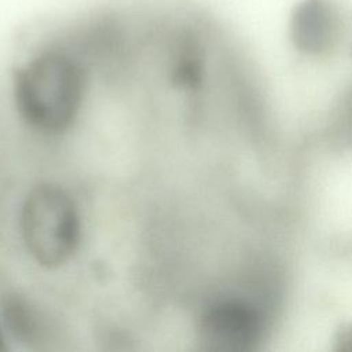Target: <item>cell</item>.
Wrapping results in <instances>:
<instances>
[{
	"instance_id": "cell-4",
	"label": "cell",
	"mask_w": 352,
	"mask_h": 352,
	"mask_svg": "<svg viewBox=\"0 0 352 352\" xmlns=\"http://www.w3.org/2000/svg\"><path fill=\"white\" fill-rule=\"evenodd\" d=\"M342 34V15L331 0H300L292 10L289 37L304 55H329L338 47Z\"/></svg>"
},
{
	"instance_id": "cell-6",
	"label": "cell",
	"mask_w": 352,
	"mask_h": 352,
	"mask_svg": "<svg viewBox=\"0 0 352 352\" xmlns=\"http://www.w3.org/2000/svg\"><path fill=\"white\" fill-rule=\"evenodd\" d=\"M6 348V330L3 324H0V351Z\"/></svg>"
},
{
	"instance_id": "cell-5",
	"label": "cell",
	"mask_w": 352,
	"mask_h": 352,
	"mask_svg": "<svg viewBox=\"0 0 352 352\" xmlns=\"http://www.w3.org/2000/svg\"><path fill=\"white\" fill-rule=\"evenodd\" d=\"M333 349L338 352H352V323L337 330L333 340Z\"/></svg>"
},
{
	"instance_id": "cell-2",
	"label": "cell",
	"mask_w": 352,
	"mask_h": 352,
	"mask_svg": "<svg viewBox=\"0 0 352 352\" xmlns=\"http://www.w3.org/2000/svg\"><path fill=\"white\" fill-rule=\"evenodd\" d=\"M16 231L30 261L45 271H55L78 256L85 220L67 187L41 180L26 190L18 205Z\"/></svg>"
},
{
	"instance_id": "cell-7",
	"label": "cell",
	"mask_w": 352,
	"mask_h": 352,
	"mask_svg": "<svg viewBox=\"0 0 352 352\" xmlns=\"http://www.w3.org/2000/svg\"><path fill=\"white\" fill-rule=\"evenodd\" d=\"M351 55H352V47H351Z\"/></svg>"
},
{
	"instance_id": "cell-1",
	"label": "cell",
	"mask_w": 352,
	"mask_h": 352,
	"mask_svg": "<svg viewBox=\"0 0 352 352\" xmlns=\"http://www.w3.org/2000/svg\"><path fill=\"white\" fill-rule=\"evenodd\" d=\"M88 87V65L77 51L67 44L43 48L14 72L16 117L32 132L63 135L80 120Z\"/></svg>"
},
{
	"instance_id": "cell-3",
	"label": "cell",
	"mask_w": 352,
	"mask_h": 352,
	"mask_svg": "<svg viewBox=\"0 0 352 352\" xmlns=\"http://www.w3.org/2000/svg\"><path fill=\"white\" fill-rule=\"evenodd\" d=\"M268 319L260 302L242 294L212 297L199 311L198 338L205 349L246 352L264 340Z\"/></svg>"
}]
</instances>
